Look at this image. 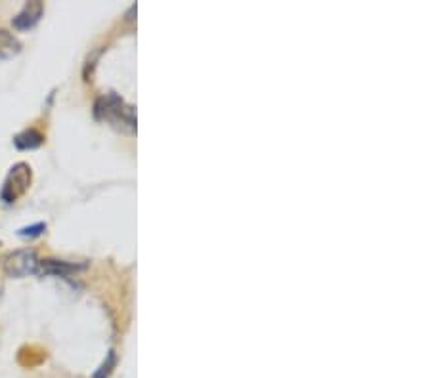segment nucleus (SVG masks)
<instances>
[{
	"label": "nucleus",
	"instance_id": "f257e3e1",
	"mask_svg": "<svg viewBox=\"0 0 430 378\" xmlns=\"http://www.w3.org/2000/svg\"><path fill=\"white\" fill-rule=\"evenodd\" d=\"M96 117L112 123L115 128L134 132L136 130V113L134 107L126 105L119 96L109 94V96L100 97L96 102Z\"/></svg>",
	"mask_w": 430,
	"mask_h": 378
},
{
	"label": "nucleus",
	"instance_id": "f03ea898",
	"mask_svg": "<svg viewBox=\"0 0 430 378\" xmlns=\"http://www.w3.org/2000/svg\"><path fill=\"white\" fill-rule=\"evenodd\" d=\"M4 274L8 277H27V275L37 274L40 267V260L37 258L35 251H15L12 254H8L4 258Z\"/></svg>",
	"mask_w": 430,
	"mask_h": 378
},
{
	"label": "nucleus",
	"instance_id": "7ed1b4c3",
	"mask_svg": "<svg viewBox=\"0 0 430 378\" xmlns=\"http://www.w3.org/2000/svg\"><path fill=\"white\" fill-rule=\"evenodd\" d=\"M31 186V168L25 163H20L12 166V171L8 174L6 182L2 186L0 197L6 203H15L27 191Z\"/></svg>",
	"mask_w": 430,
	"mask_h": 378
},
{
	"label": "nucleus",
	"instance_id": "20e7f679",
	"mask_svg": "<svg viewBox=\"0 0 430 378\" xmlns=\"http://www.w3.org/2000/svg\"><path fill=\"white\" fill-rule=\"evenodd\" d=\"M43 12H45V8H43L40 2H29V4H25L22 12L14 17V27L20 31H27L31 29V27H35L38 19L43 17Z\"/></svg>",
	"mask_w": 430,
	"mask_h": 378
},
{
	"label": "nucleus",
	"instance_id": "39448f33",
	"mask_svg": "<svg viewBox=\"0 0 430 378\" xmlns=\"http://www.w3.org/2000/svg\"><path fill=\"white\" fill-rule=\"evenodd\" d=\"M22 50L20 40L6 29H0V60H8Z\"/></svg>",
	"mask_w": 430,
	"mask_h": 378
},
{
	"label": "nucleus",
	"instance_id": "423d86ee",
	"mask_svg": "<svg viewBox=\"0 0 430 378\" xmlns=\"http://www.w3.org/2000/svg\"><path fill=\"white\" fill-rule=\"evenodd\" d=\"M43 141H45V136L31 128V130H25V132L17 134L14 143L17 149H37L38 145H43Z\"/></svg>",
	"mask_w": 430,
	"mask_h": 378
},
{
	"label": "nucleus",
	"instance_id": "0eeeda50",
	"mask_svg": "<svg viewBox=\"0 0 430 378\" xmlns=\"http://www.w3.org/2000/svg\"><path fill=\"white\" fill-rule=\"evenodd\" d=\"M77 269H81V266H73V264L58 262V260H45V262H40V267H38V271L54 275H69L77 271Z\"/></svg>",
	"mask_w": 430,
	"mask_h": 378
},
{
	"label": "nucleus",
	"instance_id": "6e6552de",
	"mask_svg": "<svg viewBox=\"0 0 430 378\" xmlns=\"http://www.w3.org/2000/svg\"><path fill=\"white\" fill-rule=\"evenodd\" d=\"M117 365V356H115V352H109L107 354V357H105V361L102 365H100V369H98L96 372H94V377L92 378H107L109 375H112L113 367Z\"/></svg>",
	"mask_w": 430,
	"mask_h": 378
},
{
	"label": "nucleus",
	"instance_id": "1a4fd4ad",
	"mask_svg": "<svg viewBox=\"0 0 430 378\" xmlns=\"http://www.w3.org/2000/svg\"><path fill=\"white\" fill-rule=\"evenodd\" d=\"M45 230L46 223H35V226H31V228H23V230H20L17 233H20L22 237H38Z\"/></svg>",
	"mask_w": 430,
	"mask_h": 378
}]
</instances>
